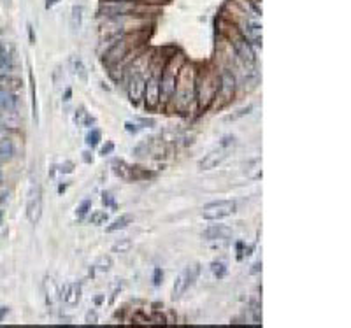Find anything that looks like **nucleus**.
Returning a JSON list of instances; mask_svg holds the SVG:
<instances>
[{"mask_svg": "<svg viewBox=\"0 0 351 328\" xmlns=\"http://www.w3.org/2000/svg\"><path fill=\"white\" fill-rule=\"evenodd\" d=\"M25 212H27V220L32 225H37L42 218V190H40V184L37 181L32 183L30 190H28Z\"/></svg>", "mask_w": 351, "mask_h": 328, "instance_id": "39448f33", "label": "nucleus"}, {"mask_svg": "<svg viewBox=\"0 0 351 328\" xmlns=\"http://www.w3.org/2000/svg\"><path fill=\"white\" fill-rule=\"evenodd\" d=\"M114 151V142H111V141H107L104 146L101 147V154L102 156H107V154H111Z\"/></svg>", "mask_w": 351, "mask_h": 328, "instance_id": "2f4dec72", "label": "nucleus"}, {"mask_svg": "<svg viewBox=\"0 0 351 328\" xmlns=\"http://www.w3.org/2000/svg\"><path fill=\"white\" fill-rule=\"evenodd\" d=\"M234 144H235V137H232V135L223 137L220 142V146L214 147L213 151H209V153L198 161V169H200V171H211V169H214L220 163H223L228 156V149H230Z\"/></svg>", "mask_w": 351, "mask_h": 328, "instance_id": "f03ea898", "label": "nucleus"}, {"mask_svg": "<svg viewBox=\"0 0 351 328\" xmlns=\"http://www.w3.org/2000/svg\"><path fill=\"white\" fill-rule=\"evenodd\" d=\"M127 91H128V98H130L132 104H139L144 98V91H146V76L140 71L137 65L130 69V74H128L127 79Z\"/></svg>", "mask_w": 351, "mask_h": 328, "instance_id": "423d86ee", "label": "nucleus"}, {"mask_svg": "<svg viewBox=\"0 0 351 328\" xmlns=\"http://www.w3.org/2000/svg\"><path fill=\"white\" fill-rule=\"evenodd\" d=\"M16 104H18V98L13 95V91H2V90H0V109L14 111Z\"/></svg>", "mask_w": 351, "mask_h": 328, "instance_id": "f3484780", "label": "nucleus"}, {"mask_svg": "<svg viewBox=\"0 0 351 328\" xmlns=\"http://www.w3.org/2000/svg\"><path fill=\"white\" fill-rule=\"evenodd\" d=\"M83 14H84V7L83 6H74L72 11H70V28L72 32H77L83 25Z\"/></svg>", "mask_w": 351, "mask_h": 328, "instance_id": "dca6fc26", "label": "nucleus"}, {"mask_svg": "<svg viewBox=\"0 0 351 328\" xmlns=\"http://www.w3.org/2000/svg\"><path fill=\"white\" fill-rule=\"evenodd\" d=\"M84 323H88V325H97V323H98L97 311H88L86 316H84Z\"/></svg>", "mask_w": 351, "mask_h": 328, "instance_id": "c756f323", "label": "nucleus"}, {"mask_svg": "<svg viewBox=\"0 0 351 328\" xmlns=\"http://www.w3.org/2000/svg\"><path fill=\"white\" fill-rule=\"evenodd\" d=\"M21 86V81L13 76H2L0 77V90L2 91H16Z\"/></svg>", "mask_w": 351, "mask_h": 328, "instance_id": "6ab92c4d", "label": "nucleus"}, {"mask_svg": "<svg viewBox=\"0 0 351 328\" xmlns=\"http://www.w3.org/2000/svg\"><path fill=\"white\" fill-rule=\"evenodd\" d=\"M7 312V307H0V321H2V318H4V314Z\"/></svg>", "mask_w": 351, "mask_h": 328, "instance_id": "a19ab883", "label": "nucleus"}, {"mask_svg": "<svg viewBox=\"0 0 351 328\" xmlns=\"http://www.w3.org/2000/svg\"><path fill=\"white\" fill-rule=\"evenodd\" d=\"M237 211V204L234 200H216V202H211V204L204 205L202 207V218L204 220H223V218H228L232 216L234 212Z\"/></svg>", "mask_w": 351, "mask_h": 328, "instance_id": "0eeeda50", "label": "nucleus"}, {"mask_svg": "<svg viewBox=\"0 0 351 328\" xmlns=\"http://www.w3.org/2000/svg\"><path fill=\"white\" fill-rule=\"evenodd\" d=\"M72 69H74V74H76L77 77H79L83 83H88V71L86 67H84L83 60L81 58H74L72 60Z\"/></svg>", "mask_w": 351, "mask_h": 328, "instance_id": "412c9836", "label": "nucleus"}, {"mask_svg": "<svg viewBox=\"0 0 351 328\" xmlns=\"http://www.w3.org/2000/svg\"><path fill=\"white\" fill-rule=\"evenodd\" d=\"M0 223H2V212H0Z\"/></svg>", "mask_w": 351, "mask_h": 328, "instance_id": "49530a36", "label": "nucleus"}, {"mask_svg": "<svg viewBox=\"0 0 351 328\" xmlns=\"http://www.w3.org/2000/svg\"><path fill=\"white\" fill-rule=\"evenodd\" d=\"M102 300H104V297H97L95 298V304H102Z\"/></svg>", "mask_w": 351, "mask_h": 328, "instance_id": "37998d69", "label": "nucleus"}, {"mask_svg": "<svg viewBox=\"0 0 351 328\" xmlns=\"http://www.w3.org/2000/svg\"><path fill=\"white\" fill-rule=\"evenodd\" d=\"M211 270H213L214 278L218 279L225 278V274H227V263L225 261H213L211 263Z\"/></svg>", "mask_w": 351, "mask_h": 328, "instance_id": "a878e982", "label": "nucleus"}, {"mask_svg": "<svg viewBox=\"0 0 351 328\" xmlns=\"http://www.w3.org/2000/svg\"><path fill=\"white\" fill-rule=\"evenodd\" d=\"M125 128H127V132H130V134H137V132L140 130L139 125L132 123V121H127V123H125Z\"/></svg>", "mask_w": 351, "mask_h": 328, "instance_id": "f704fd0d", "label": "nucleus"}, {"mask_svg": "<svg viewBox=\"0 0 351 328\" xmlns=\"http://www.w3.org/2000/svg\"><path fill=\"white\" fill-rule=\"evenodd\" d=\"M176 104L177 109L186 111L190 107L191 100L195 98V77L193 72H191V67H181L179 74H177V81H176Z\"/></svg>", "mask_w": 351, "mask_h": 328, "instance_id": "f257e3e1", "label": "nucleus"}, {"mask_svg": "<svg viewBox=\"0 0 351 328\" xmlns=\"http://www.w3.org/2000/svg\"><path fill=\"white\" fill-rule=\"evenodd\" d=\"M60 300L67 305H77L81 300V283H70L60 288Z\"/></svg>", "mask_w": 351, "mask_h": 328, "instance_id": "ddd939ff", "label": "nucleus"}, {"mask_svg": "<svg viewBox=\"0 0 351 328\" xmlns=\"http://www.w3.org/2000/svg\"><path fill=\"white\" fill-rule=\"evenodd\" d=\"M151 321L155 323V325H165V318H164V314H160V312H155L153 316H151Z\"/></svg>", "mask_w": 351, "mask_h": 328, "instance_id": "473e14b6", "label": "nucleus"}, {"mask_svg": "<svg viewBox=\"0 0 351 328\" xmlns=\"http://www.w3.org/2000/svg\"><path fill=\"white\" fill-rule=\"evenodd\" d=\"M2 2H4V6H7V7H9V6H11V2H13V0H2Z\"/></svg>", "mask_w": 351, "mask_h": 328, "instance_id": "c03bdc74", "label": "nucleus"}, {"mask_svg": "<svg viewBox=\"0 0 351 328\" xmlns=\"http://www.w3.org/2000/svg\"><path fill=\"white\" fill-rule=\"evenodd\" d=\"M202 237L209 242H218V241H227L228 237H232V228L227 225H211L209 228H206Z\"/></svg>", "mask_w": 351, "mask_h": 328, "instance_id": "9d476101", "label": "nucleus"}, {"mask_svg": "<svg viewBox=\"0 0 351 328\" xmlns=\"http://www.w3.org/2000/svg\"><path fill=\"white\" fill-rule=\"evenodd\" d=\"M14 154V144L11 139H2L0 141V161L11 160Z\"/></svg>", "mask_w": 351, "mask_h": 328, "instance_id": "aec40b11", "label": "nucleus"}, {"mask_svg": "<svg viewBox=\"0 0 351 328\" xmlns=\"http://www.w3.org/2000/svg\"><path fill=\"white\" fill-rule=\"evenodd\" d=\"M28 28V37H30V44H35V35H34V27H32L30 23L27 25Z\"/></svg>", "mask_w": 351, "mask_h": 328, "instance_id": "4c0bfd02", "label": "nucleus"}, {"mask_svg": "<svg viewBox=\"0 0 351 328\" xmlns=\"http://www.w3.org/2000/svg\"><path fill=\"white\" fill-rule=\"evenodd\" d=\"M81 154H83V161H84V163H91V161H93V156H91L90 151H83Z\"/></svg>", "mask_w": 351, "mask_h": 328, "instance_id": "e433bc0d", "label": "nucleus"}, {"mask_svg": "<svg viewBox=\"0 0 351 328\" xmlns=\"http://www.w3.org/2000/svg\"><path fill=\"white\" fill-rule=\"evenodd\" d=\"M162 67L160 64L151 65L149 77L146 79V91H144V98H146L147 107L155 109L160 102V79H162Z\"/></svg>", "mask_w": 351, "mask_h": 328, "instance_id": "20e7f679", "label": "nucleus"}, {"mask_svg": "<svg viewBox=\"0 0 351 328\" xmlns=\"http://www.w3.org/2000/svg\"><path fill=\"white\" fill-rule=\"evenodd\" d=\"M111 267H113V258L109 255L98 256V260L93 263V270H97V272H107V270H111Z\"/></svg>", "mask_w": 351, "mask_h": 328, "instance_id": "4be33fe9", "label": "nucleus"}, {"mask_svg": "<svg viewBox=\"0 0 351 328\" xmlns=\"http://www.w3.org/2000/svg\"><path fill=\"white\" fill-rule=\"evenodd\" d=\"M102 202H104L106 205H114V200H113V197H111V193L102 195Z\"/></svg>", "mask_w": 351, "mask_h": 328, "instance_id": "c9c22d12", "label": "nucleus"}, {"mask_svg": "<svg viewBox=\"0 0 351 328\" xmlns=\"http://www.w3.org/2000/svg\"><path fill=\"white\" fill-rule=\"evenodd\" d=\"M132 246H134V242L128 237H123V239H120V241L114 242L111 249H113V253H128L132 249Z\"/></svg>", "mask_w": 351, "mask_h": 328, "instance_id": "5701e85b", "label": "nucleus"}, {"mask_svg": "<svg viewBox=\"0 0 351 328\" xmlns=\"http://www.w3.org/2000/svg\"><path fill=\"white\" fill-rule=\"evenodd\" d=\"M234 49H235V54H237L244 64L253 65L255 60H257L253 53V47H251V44L247 42L244 37H239V39L234 40Z\"/></svg>", "mask_w": 351, "mask_h": 328, "instance_id": "f8f14e48", "label": "nucleus"}, {"mask_svg": "<svg viewBox=\"0 0 351 328\" xmlns=\"http://www.w3.org/2000/svg\"><path fill=\"white\" fill-rule=\"evenodd\" d=\"M125 2H135V0H125Z\"/></svg>", "mask_w": 351, "mask_h": 328, "instance_id": "de8ad7c7", "label": "nucleus"}, {"mask_svg": "<svg viewBox=\"0 0 351 328\" xmlns=\"http://www.w3.org/2000/svg\"><path fill=\"white\" fill-rule=\"evenodd\" d=\"M234 90H235L234 76H232V72L225 71L220 76V86H218V90H216V95L223 100V104H227L232 98V95H234Z\"/></svg>", "mask_w": 351, "mask_h": 328, "instance_id": "1a4fd4ad", "label": "nucleus"}, {"mask_svg": "<svg viewBox=\"0 0 351 328\" xmlns=\"http://www.w3.org/2000/svg\"><path fill=\"white\" fill-rule=\"evenodd\" d=\"M258 270H262V263H257V265H255L253 272H258Z\"/></svg>", "mask_w": 351, "mask_h": 328, "instance_id": "79ce46f5", "label": "nucleus"}, {"mask_svg": "<svg viewBox=\"0 0 351 328\" xmlns=\"http://www.w3.org/2000/svg\"><path fill=\"white\" fill-rule=\"evenodd\" d=\"M30 86H32V118L35 123H39V111H37V95H35V81L30 74Z\"/></svg>", "mask_w": 351, "mask_h": 328, "instance_id": "393cba45", "label": "nucleus"}, {"mask_svg": "<svg viewBox=\"0 0 351 328\" xmlns=\"http://www.w3.org/2000/svg\"><path fill=\"white\" fill-rule=\"evenodd\" d=\"M70 97H72V90H70V88H67V90H65V97H64V100H65V102H69V100H70Z\"/></svg>", "mask_w": 351, "mask_h": 328, "instance_id": "ea45409f", "label": "nucleus"}, {"mask_svg": "<svg viewBox=\"0 0 351 328\" xmlns=\"http://www.w3.org/2000/svg\"><path fill=\"white\" fill-rule=\"evenodd\" d=\"M60 172H64V174H70V172L74 171V163L72 161H65V163L60 165V169H58Z\"/></svg>", "mask_w": 351, "mask_h": 328, "instance_id": "72a5a7b5", "label": "nucleus"}, {"mask_svg": "<svg viewBox=\"0 0 351 328\" xmlns=\"http://www.w3.org/2000/svg\"><path fill=\"white\" fill-rule=\"evenodd\" d=\"M181 65H176V58L171 60V64L165 65V69L162 71V79H160V98L164 97L165 100H171L176 90V81L177 74H179Z\"/></svg>", "mask_w": 351, "mask_h": 328, "instance_id": "6e6552de", "label": "nucleus"}, {"mask_svg": "<svg viewBox=\"0 0 351 328\" xmlns=\"http://www.w3.org/2000/svg\"><path fill=\"white\" fill-rule=\"evenodd\" d=\"M44 293H46L47 307H51V309L57 307V302L60 300V288H58L57 281H55L53 278H49V276L44 279Z\"/></svg>", "mask_w": 351, "mask_h": 328, "instance_id": "4468645a", "label": "nucleus"}, {"mask_svg": "<svg viewBox=\"0 0 351 328\" xmlns=\"http://www.w3.org/2000/svg\"><path fill=\"white\" fill-rule=\"evenodd\" d=\"M58 2H60V0H46V9H51V7H55Z\"/></svg>", "mask_w": 351, "mask_h": 328, "instance_id": "58836bf2", "label": "nucleus"}, {"mask_svg": "<svg viewBox=\"0 0 351 328\" xmlns=\"http://www.w3.org/2000/svg\"><path fill=\"white\" fill-rule=\"evenodd\" d=\"M198 276H200V265H198V263H193V265H188V267H184L183 270L179 272V276L176 278V281H174L172 297H174V298L183 297V295L195 285V281L198 279Z\"/></svg>", "mask_w": 351, "mask_h": 328, "instance_id": "7ed1b4c3", "label": "nucleus"}, {"mask_svg": "<svg viewBox=\"0 0 351 328\" xmlns=\"http://www.w3.org/2000/svg\"><path fill=\"white\" fill-rule=\"evenodd\" d=\"M74 121H76L77 127H91L95 123V118L88 113L86 109L81 105L79 109H76V114H74Z\"/></svg>", "mask_w": 351, "mask_h": 328, "instance_id": "2eb2a0df", "label": "nucleus"}, {"mask_svg": "<svg viewBox=\"0 0 351 328\" xmlns=\"http://www.w3.org/2000/svg\"><path fill=\"white\" fill-rule=\"evenodd\" d=\"M132 221H134V218H132L130 214H121L120 218H116L113 221V223L109 225V227L106 228V232H118V230H123V228H127L128 225H132Z\"/></svg>", "mask_w": 351, "mask_h": 328, "instance_id": "a211bd4d", "label": "nucleus"}, {"mask_svg": "<svg viewBox=\"0 0 351 328\" xmlns=\"http://www.w3.org/2000/svg\"><path fill=\"white\" fill-rule=\"evenodd\" d=\"M109 220V214L106 211H93L90 214V223L91 225H104Z\"/></svg>", "mask_w": 351, "mask_h": 328, "instance_id": "bb28decb", "label": "nucleus"}, {"mask_svg": "<svg viewBox=\"0 0 351 328\" xmlns=\"http://www.w3.org/2000/svg\"><path fill=\"white\" fill-rule=\"evenodd\" d=\"M90 209H91V200H83L79 207H77V211H76L77 218H84V216L90 212Z\"/></svg>", "mask_w": 351, "mask_h": 328, "instance_id": "cd10ccee", "label": "nucleus"}, {"mask_svg": "<svg viewBox=\"0 0 351 328\" xmlns=\"http://www.w3.org/2000/svg\"><path fill=\"white\" fill-rule=\"evenodd\" d=\"M162 279H164V272H162V268H155L153 272V285L155 286H160L162 285Z\"/></svg>", "mask_w": 351, "mask_h": 328, "instance_id": "7c9ffc66", "label": "nucleus"}, {"mask_svg": "<svg viewBox=\"0 0 351 328\" xmlns=\"http://www.w3.org/2000/svg\"><path fill=\"white\" fill-rule=\"evenodd\" d=\"M101 141H102V134H101V130H98V128L90 130L86 134V137H84V142H86L88 147H97Z\"/></svg>", "mask_w": 351, "mask_h": 328, "instance_id": "b1692460", "label": "nucleus"}, {"mask_svg": "<svg viewBox=\"0 0 351 328\" xmlns=\"http://www.w3.org/2000/svg\"><path fill=\"white\" fill-rule=\"evenodd\" d=\"M2 179H4V171H2V167H0V183H2Z\"/></svg>", "mask_w": 351, "mask_h": 328, "instance_id": "a18cd8bd", "label": "nucleus"}, {"mask_svg": "<svg viewBox=\"0 0 351 328\" xmlns=\"http://www.w3.org/2000/svg\"><path fill=\"white\" fill-rule=\"evenodd\" d=\"M242 37H244L247 42L262 46V25L255 20H246L242 23Z\"/></svg>", "mask_w": 351, "mask_h": 328, "instance_id": "9b49d317", "label": "nucleus"}, {"mask_svg": "<svg viewBox=\"0 0 351 328\" xmlns=\"http://www.w3.org/2000/svg\"><path fill=\"white\" fill-rule=\"evenodd\" d=\"M251 109H253V105H251V104L247 105V107L239 109L235 114H230V116H227V121H235V120H239V118H242V116H246V114H249Z\"/></svg>", "mask_w": 351, "mask_h": 328, "instance_id": "c85d7f7f", "label": "nucleus"}]
</instances>
